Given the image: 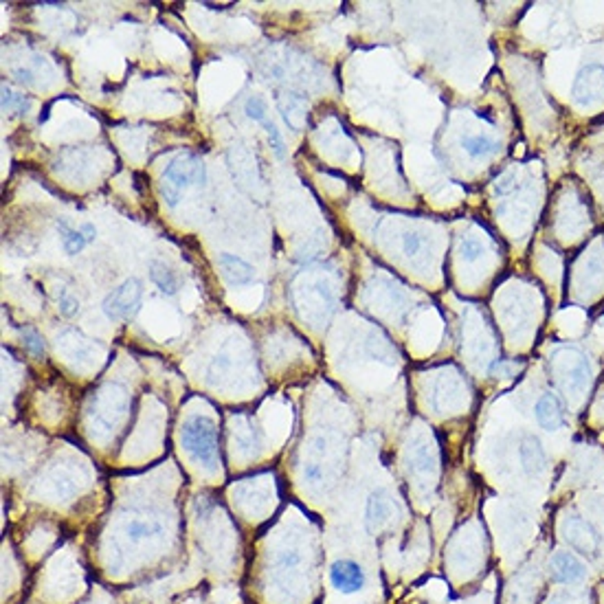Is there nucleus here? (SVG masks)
<instances>
[{
    "mask_svg": "<svg viewBox=\"0 0 604 604\" xmlns=\"http://www.w3.org/2000/svg\"><path fill=\"white\" fill-rule=\"evenodd\" d=\"M182 444L205 466H216L218 461V435L216 424L209 418L196 415L182 427Z\"/></svg>",
    "mask_w": 604,
    "mask_h": 604,
    "instance_id": "obj_2",
    "label": "nucleus"
},
{
    "mask_svg": "<svg viewBox=\"0 0 604 604\" xmlns=\"http://www.w3.org/2000/svg\"><path fill=\"white\" fill-rule=\"evenodd\" d=\"M402 246H404V253L406 255H415V253L422 248V237H420L418 233H404L402 237Z\"/></svg>",
    "mask_w": 604,
    "mask_h": 604,
    "instance_id": "obj_23",
    "label": "nucleus"
},
{
    "mask_svg": "<svg viewBox=\"0 0 604 604\" xmlns=\"http://www.w3.org/2000/svg\"><path fill=\"white\" fill-rule=\"evenodd\" d=\"M205 180H207V172H205L202 161L198 157H193V154H180V157H176L167 165V170L163 174L161 193L167 200V205L176 207L187 187L191 185L200 187L205 185Z\"/></svg>",
    "mask_w": 604,
    "mask_h": 604,
    "instance_id": "obj_1",
    "label": "nucleus"
},
{
    "mask_svg": "<svg viewBox=\"0 0 604 604\" xmlns=\"http://www.w3.org/2000/svg\"><path fill=\"white\" fill-rule=\"evenodd\" d=\"M534 415H537V422H539L545 431H558L560 427L565 424L563 404H560V400L554 396V393H545V396L537 402Z\"/></svg>",
    "mask_w": 604,
    "mask_h": 604,
    "instance_id": "obj_10",
    "label": "nucleus"
},
{
    "mask_svg": "<svg viewBox=\"0 0 604 604\" xmlns=\"http://www.w3.org/2000/svg\"><path fill=\"white\" fill-rule=\"evenodd\" d=\"M565 541L569 543L571 550L580 552L585 556H596L600 552V537L596 530L582 521L580 516H571L565 523Z\"/></svg>",
    "mask_w": 604,
    "mask_h": 604,
    "instance_id": "obj_6",
    "label": "nucleus"
},
{
    "mask_svg": "<svg viewBox=\"0 0 604 604\" xmlns=\"http://www.w3.org/2000/svg\"><path fill=\"white\" fill-rule=\"evenodd\" d=\"M141 299H143V284L138 282V279L130 277L104 299V305H102L104 315L112 321L130 319L132 315H136Z\"/></svg>",
    "mask_w": 604,
    "mask_h": 604,
    "instance_id": "obj_4",
    "label": "nucleus"
},
{
    "mask_svg": "<svg viewBox=\"0 0 604 604\" xmlns=\"http://www.w3.org/2000/svg\"><path fill=\"white\" fill-rule=\"evenodd\" d=\"M284 563H286V565H294V563H299V556H297V554H288V556H284Z\"/></svg>",
    "mask_w": 604,
    "mask_h": 604,
    "instance_id": "obj_25",
    "label": "nucleus"
},
{
    "mask_svg": "<svg viewBox=\"0 0 604 604\" xmlns=\"http://www.w3.org/2000/svg\"><path fill=\"white\" fill-rule=\"evenodd\" d=\"M157 532H161V527L154 525V523H148V521H132L128 525V534L132 539H145V537H152V534H157Z\"/></svg>",
    "mask_w": 604,
    "mask_h": 604,
    "instance_id": "obj_19",
    "label": "nucleus"
},
{
    "mask_svg": "<svg viewBox=\"0 0 604 604\" xmlns=\"http://www.w3.org/2000/svg\"><path fill=\"white\" fill-rule=\"evenodd\" d=\"M294 294L299 315L312 323H321L334 308V292L323 279H310L303 286H297Z\"/></svg>",
    "mask_w": 604,
    "mask_h": 604,
    "instance_id": "obj_3",
    "label": "nucleus"
},
{
    "mask_svg": "<svg viewBox=\"0 0 604 604\" xmlns=\"http://www.w3.org/2000/svg\"><path fill=\"white\" fill-rule=\"evenodd\" d=\"M58 233H60L62 246H64V251L68 253V255H77V253L84 251V246L95 240V227H93V224H88V222L81 224V229H75L68 222L60 220L58 222Z\"/></svg>",
    "mask_w": 604,
    "mask_h": 604,
    "instance_id": "obj_8",
    "label": "nucleus"
},
{
    "mask_svg": "<svg viewBox=\"0 0 604 604\" xmlns=\"http://www.w3.org/2000/svg\"><path fill=\"white\" fill-rule=\"evenodd\" d=\"M58 308H60V312H62L64 317H73V315L79 310V301H77V297H75L71 290L62 288L60 294H58Z\"/></svg>",
    "mask_w": 604,
    "mask_h": 604,
    "instance_id": "obj_18",
    "label": "nucleus"
},
{
    "mask_svg": "<svg viewBox=\"0 0 604 604\" xmlns=\"http://www.w3.org/2000/svg\"><path fill=\"white\" fill-rule=\"evenodd\" d=\"M266 110H269V108H266V102L262 100V97H248L246 104H244L246 117L253 119V121H257V123L266 121Z\"/></svg>",
    "mask_w": 604,
    "mask_h": 604,
    "instance_id": "obj_17",
    "label": "nucleus"
},
{
    "mask_svg": "<svg viewBox=\"0 0 604 604\" xmlns=\"http://www.w3.org/2000/svg\"><path fill=\"white\" fill-rule=\"evenodd\" d=\"M220 266H222V273L224 277L229 279L231 284H248L253 275H255V271H253V266L248 262H244L242 257L237 255H231V253H222L220 255Z\"/></svg>",
    "mask_w": 604,
    "mask_h": 604,
    "instance_id": "obj_11",
    "label": "nucleus"
},
{
    "mask_svg": "<svg viewBox=\"0 0 604 604\" xmlns=\"http://www.w3.org/2000/svg\"><path fill=\"white\" fill-rule=\"evenodd\" d=\"M461 148L466 150L472 159H482V157H488V154H495V152H497V143L493 141V138L482 136V134L463 136V138H461Z\"/></svg>",
    "mask_w": 604,
    "mask_h": 604,
    "instance_id": "obj_15",
    "label": "nucleus"
},
{
    "mask_svg": "<svg viewBox=\"0 0 604 604\" xmlns=\"http://www.w3.org/2000/svg\"><path fill=\"white\" fill-rule=\"evenodd\" d=\"M521 463L530 477H539L545 470V451L537 438H525L521 442Z\"/></svg>",
    "mask_w": 604,
    "mask_h": 604,
    "instance_id": "obj_12",
    "label": "nucleus"
},
{
    "mask_svg": "<svg viewBox=\"0 0 604 604\" xmlns=\"http://www.w3.org/2000/svg\"><path fill=\"white\" fill-rule=\"evenodd\" d=\"M150 277L165 294H174L180 286V275L172 271L165 262H159V260L150 262Z\"/></svg>",
    "mask_w": 604,
    "mask_h": 604,
    "instance_id": "obj_13",
    "label": "nucleus"
},
{
    "mask_svg": "<svg viewBox=\"0 0 604 604\" xmlns=\"http://www.w3.org/2000/svg\"><path fill=\"white\" fill-rule=\"evenodd\" d=\"M459 251H461L463 260L472 262V260H477V257H479L482 253H484V246H482V242L472 240V237H466V240H461V244H459Z\"/></svg>",
    "mask_w": 604,
    "mask_h": 604,
    "instance_id": "obj_21",
    "label": "nucleus"
},
{
    "mask_svg": "<svg viewBox=\"0 0 604 604\" xmlns=\"http://www.w3.org/2000/svg\"><path fill=\"white\" fill-rule=\"evenodd\" d=\"M389 514V501L385 493H374L367 501V521L369 525H381Z\"/></svg>",
    "mask_w": 604,
    "mask_h": 604,
    "instance_id": "obj_16",
    "label": "nucleus"
},
{
    "mask_svg": "<svg viewBox=\"0 0 604 604\" xmlns=\"http://www.w3.org/2000/svg\"><path fill=\"white\" fill-rule=\"evenodd\" d=\"M330 578L341 594H356L365 585V571L354 560H336L330 569Z\"/></svg>",
    "mask_w": 604,
    "mask_h": 604,
    "instance_id": "obj_7",
    "label": "nucleus"
},
{
    "mask_svg": "<svg viewBox=\"0 0 604 604\" xmlns=\"http://www.w3.org/2000/svg\"><path fill=\"white\" fill-rule=\"evenodd\" d=\"M13 104H20L24 110L29 108V102H26L24 97H18V95H13L9 88H3V108H5V110H11Z\"/></svg>",
    "mask_w": 604,
    "mask_h": 604,
    "instance_id": "obj_24",
    "label": "nucleus"
},
{
    "mask_svg": "<svg viewBox=\"0 0 604 604\" xmlns=\"http://www.w3.org/2000/svg\"><path fill=\"white\" fill-rule=\"evenodd\" d=\"M552 575L556 582L573 585L585 578V565L569 552H558L552 556Z\"/></svg>",
    "mask_w": 604,
    "mask_h": 604,
    "instance_id": "obj_9",
    "label": "nucleus"
},
{
    "mask_svg": "<svg viewBox=\"0 0 604 604\" xmlns=\"http://www.w3.org/2000/svg\"><path fill=\"white\" fill-rule=\"evenodd\" d=\"M262 125L266 128V134H269V141H271V148L275 150V154L277 157H284V138H282V134H279V130L275 128V123L266 119Z\"/></svg>",
    "mask_w": 604,
    "mask_h": 604,
    "instance_id": "obj_20",
    "label": "nucleus"
},
{
    "mask_svg": "<svg viewBox=\"0 0 604 604\" xmlns=\"http://www.w3.org/2000/svg\"><path fill=\"white\" fill-rule=\"evenodd\" d=\"M22 339H24V345L29 347L33 354H42V352H45V343H42V339H40V336H38L33 330H24V332H22Z\"/></svg>",
    "mask_w": 604,
    "mask_h": 604,
    "instance_id": "obj_22",
    "label": "nucleus"
},
{
    "mask_svg": "<svg viewBox=\"0 0 604 604\" xmlns=\"http://www.w3.org/2000/svg\"><path fill=\"white\" fill-rule=\"evenodd\" d=\"M565 387L567 389H573V391H582L587 381H589V363L582 354H575V360H573V367L565 369Z\"/></svg>",
    "mask_w": 604,
    "mask_h": 604,
    "instance_id": "obj_14",
    "label": "nucleus"
},
{
    "mask_svg": "<svg viewBox=\"0 0 604 604\" xmlns=\"http://www.w3.org/2000/svg\"><path fill=\"white\" fill-rule=\"evenodd\" d=\"M573 100L580 106H594L604 100V66L587 64L573 81Z\"/></svg>",
    "mask_w": 604,
    "mask_h": 604,
    "instance_id": "obj_5",
    "label": "nucleus"
}]
</instances>
